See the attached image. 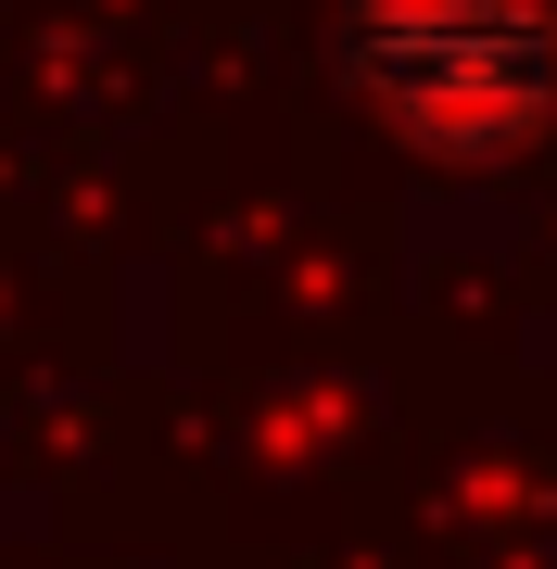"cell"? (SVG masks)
<instances>
[{"label":"cell","mask_w":557,"mask_h":569,"mask_svg":"<svg viewBox=\"0 0 557 569\" xmlns=\"http://www.w3.org/2000/svg\"><path fill=\"white\" fill-rule=\"evenodd\" d=\"M355 89L444 164H507L557 114V26L533 0H355Z\"/></svg>","instance_id":"1"}]
</instances>
